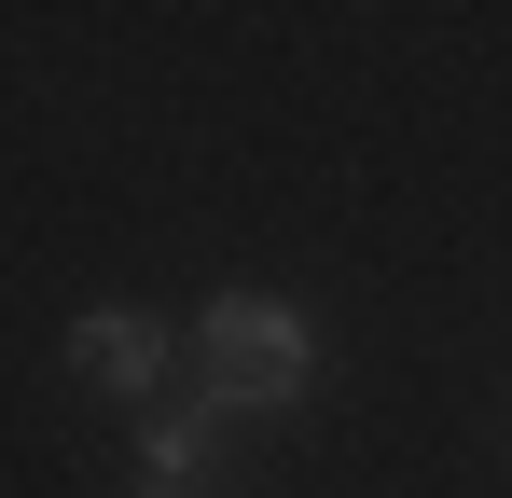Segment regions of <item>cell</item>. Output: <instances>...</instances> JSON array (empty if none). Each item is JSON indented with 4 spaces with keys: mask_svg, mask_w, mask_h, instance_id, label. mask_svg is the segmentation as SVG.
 Returning a JSON list of instances; mask_svg holds the SVG:
<instances>
[{
    "mask_svg": "<svg viewBox=\"0 0 512 498\" xmlns=\"http://www.w3.org/2000/svg\"><path fill=\"white\" fill-rule=\"evenodd\" d=\"M194 360H208V402L222 415H291L319 388V332H305V305H277V291H222L194 319Z\"/></svg>",
    "mask_w": 512,
    "mask_h": 498,
    "instance_id": "1",
    "label": "cell"
},
{
    "mask_svg": "<svg viewBox=\"0 0 512 498\" xmlns=\"http://www.w3.org/2000/svg\"><path fill=\"white\" fill-rule=\"evenodd\" d=\"M167 346L180 332L153 319V305H97V319H70V374L111 388V402H153V388H167Z\"/></svg>",
    "mask_w": 512,
    "mask_h": 498,
    "instance_id": "2",
    "label": "cell"
},
{
    "mask_svg": "<svg viewBox=\"0 0 512 498\" xmlns=\"http://www.w3.org/2000/svg\"><path fill=\"white\" fill-rule=\"evenodd\" d=\"M139 498H180V485H139Z\"/></svg>",
    "mask_w": 512,
    "mask_h": 498,
    "instance_id": "3",
    "label": "cell"
}]
</instances>
